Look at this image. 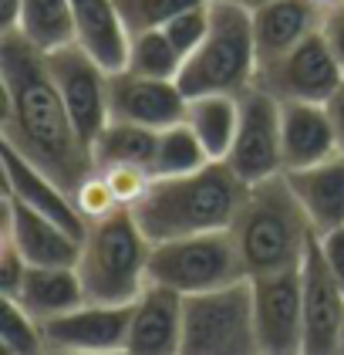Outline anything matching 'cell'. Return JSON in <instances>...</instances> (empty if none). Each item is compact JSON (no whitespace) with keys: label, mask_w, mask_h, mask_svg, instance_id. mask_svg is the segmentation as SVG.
<instances>
[{"label":"cell","mask_w":344,"mask_h":355,"mask_svg":"<svg viewBox=\"0 0 344 355\" xmlns=\"http://www.w3.org/2000/svg\"><path fill=\"white\" fill-rule=\"evenodd\" d=\"M108 102H111V119L118 122H135L145 129H169L185 119V102L179 78H149L138 71H115L108 85Z\"/></svg>","instance_id":"14"},{"label":"cell","mask_w":344,"mask_h":355,"mask_svg":"<svg viewBox=\"0 0 344 355\" xmlns=\"http://www.w3.org/2000/svg\"><path fill=\"white\" fill-rule=\"evenodd\" d=\"M280 153L284 173L314 166L341 153L324 102H280Z\"/></svg>","instance_id":"18"},{"label":"cell","mask_w":344,"mask_h":355,"mask_svg":"<svg viewBox=\"0 0 344 355\" xmlns=\"http://www.w3.org/2000/svg\"><path fill=\"white\" fill-rule=\"evenodd\" d=\"M95 169H98V166H95ZM102 176H105L115 203H118V207H129V210H132L135 203L152 190V183H156V173H152L149 166H132V163L102 166Z\"/></svg>","instance_id":"30"},{"label":"cell","mask_w":344,"mask_h":355,"mask_svg":"<svg viewBox=\"0 0 344 355\" xmlns=\"http://www.w3.org/2000/svg\"><path fill=\"white\" fill-rule=\"evenodd\" d=\"M48 55V68L54 75V85L68 105V115L78 129V136L88 142L98 139V132L111 122V102H108V85H111V71L102 68L88 51H81L78 44H64L44 51Z\"/></svg>","instance_id":"9"},{"label":"cell","mask_w":344,"mask_h":355,"mask_svg":"<svg viewBox=\"0 0 344 355\" xmlns=\"http://www.w3.org/2000/svg\"><path fill=\"white\" fill-rule=\"evenodd\" d=\"M0 349L10 352V355L48 352L41 322H37L17 298H3V315H0Z\"/></svg>","instance_id":"28"},{"label":"cell","mask_w":344,"mask_h":355,"mask_svg":"<svg viewBox=\"0 0 344 355\" xmlns=\"http://www.w3.org/2000/svg\"><path fill=\"white\" fill-rule=\"evenodd\" d=\"M243 277H250V274L243 268L237 237H233L230 227L152 244L149 281L179 291L183 298L233 284V281H243Z\"/></svg>","instance_id":"6"},{"label":"cell","mask_w":344,"mask_h":355,"mask_svg":"<svg viewBox=\"0 0 344 355\" xmlns=\"http://www.w3.org/2000/svg\"><path fill=\"white\" fill-rule=\"evenodd\" d=\"M156 142H159L156 129L111 119L105 129L98 132V139L91 142V156H95L98 169L102 166H115V163H132V166H149L152 169Z\"/></svg>","instance_id":"24"},{"label":"cell","mask_w":344,"mask_h":355,"mask_svg":"<svg viewBox=\"0 0 344 355\" xmlns=\"http://www.w3.org/2000/svg\"><path fill=\"white\" fill-rule=\"evenodd\" d=\"M250 10H253L260 64L291 51L293 44L320 31V21H324V10L311 0H264V3H253Z\"/></svg>","instance_id":"20"},{"label":"cell","mask_w":344,"mask_h":355,"mask_svg":"<svg viewBox=\"0 0 344 355\" xmlns=\"http://www.w3.org/2000/svg\"><path fill=\"white\" fill-rule=\"evenodd\" d=\"M226 163L243 183H260L284 173L280 98L270 95L264 85H250L246 92H239V125Z\"/></svg>","instance_id":"8"},{"label":"cell","mask_w":344,"mask_h":355,"mask_svg":"<svg viewBox=\"0 0 344 355\" xmlns=\"http://www.w3.org/2000/svg\"><path fill=\"white\" fill-rule=\"evenodd\" d=\"M14 31L41 51L71 44L75 41L71 0H21V21Z\"/></svg>","instance_id":"25"},{"label":"cell","mask_w":344,"mask_h":355,"mask_svg":"<svg viewBox=\"0 0 344 355\" xmlns=\"http://www.w3.org/2000/svg\"><path fill=\"white\" fill-rule=\"evenodd\" d=\"M320 34H324V41L331 44L334 58L341 61V68H344V3L331 7V10H324V21H320Z\"/></svg>","instance_id":"35"},{"label":"cell","mask_w":344,"mask_h":355,"mask_svg":"<svg viewBox=\"0 0 344 355\" xmlns=\"http://www.w3.org/2000/svg\"><path fill=\"white\" fill-rule=\"evenodd\" d=\"M71 196H75V207H78V214L84 217V223H91V220H98V217H108L111 210H118V203H115V196L108 190L105 176H102V169H91L78 187H75Z\"/></svg>","instance_id":"32"},{"label":"cell","mask_w":344,"mask_h":355,"mask_svg":"<svg viewBox=\"0 0 344 355\" xmlns=\"http://www.w3.org/2000/svg\"><path fill=\"white\" fill-rule=\"evenodd\" d=\"M183 315L185 298L172 288L145 284V291L132 301L129 345L132 355H176L183 352Z\"/></svg>","instance_id":"16"},{"label":"cell","mask_w":344,"mask_h":355,"mask_svg":"<svg viewBox=\"0 0 344 355\" xmlns=\"http://www.w3.org/2000/svg\"><path fill=\"white\" fill-rule=\"evenodd\" d=\"M185 58L179 48L169 41V34L162 28L156 31H138L132 34V48H129V71L149 75V78H179Z\"/></svg>","instance_id":"27"},{"label":"cell","mask_w":344,"mask_h":355,"mask_svg":"<svg viewBox=\"0 0 344 355\" xmlns=\"http://www.w3.org/2000/svg\"><path fill=\"white\" fill-rule=\"evenodd\" d=\"M0 85L3 142L41 166L68 193H75V187L95 169V156L68 115L48 68V55L17 31L0 34Z\"/></svg>","instance_id":"1"},{"label":"cell","mask_w":344,"mask_h":355,"mask_svg":"<svg viewBox=\"0 0 344 355\" xmlns=\"http://www.w3.org/2000/svg\"><path fill=\"white\" fill-rule=\"evenodd\" d=\"M206 163H210V153L203 149V142L196 139V132L185 122L159 129L156 159H152L156 176H183V173H192V169H199Z\"/></svg>","instance_id":"26"},{"label":"cell","mask_w":344,"mask_h":355,"mask_svg":"<svg viewBox=\"0 0 344 355\" xmlns=\"http://www.w3.org/2000/svg\"><path fill=\"white\" fill-rule=\"evenodd\" d=\"M125 24L132 34L138 31H156V28H165L172 17H179L183 10L189 7H199L206 0H115Z\"/></svg>","instance_id":"29"},{"label":"cell","mask_w":344,"mask_h":355,"mask_svg":"<svg viewBox=\"0 0 344 355\" xmlns=\"http://www.w3.org/2000/svg\"><path fill=\"white\" fill-rule=\"evenodd\" d=\"M17 301L37 322H48V318L75 311L88 298H84V284H81L78 268L75 264H57V268H27Z\"/></svg>","instance_id":"22"},{"label":"cell","mask_w":344,"mask_h":355,"mask_svg":"<svg viewBox=\"0 0 344 355\" xmlns=\"http://www.w3.org/2000/svg\"><path fill=\"white\" fill-rule=\"evenodd\" d=\"M27 257L17 250V244L10 237H0V295L3 298H17L21 284L27 277Z\"/></svg>","instance_id":"33"},{"label":"cell","mask_w":344,"mask_h":355,"mask_svg":"<svg viewBox=\"0 0 344 355\" xmlns=\"http://www.w3.org/2000/svg\"><path fill=\"white\" fill-rule=\"evenodd\" d=\"M246 187L250 183H243L226 159H210L183 176H156L152 190L135 203L132 214L152 244L226 230L237 220Z\"/></svg>","instance_id":"2"},{"label":"cell","mask_w":344,"mask_h":355,"mask_svg":"<svg viewBox=\"0 0 344 355\" xmlns=\"http://www.w3.org/2000/svg\"><path fill=\"white\" fill-rule=\"evenodd\" d=\"M75 44L95 58L111 75L129 64L132 31L125 24L115 0H71Z\"/></svg>","instance_id":"19"},{"label":"cell","mask_w":344,"mask_h":355,"mask_svg":"<svg viewBox=\"0 0 344 355\" xmlns=\"http://www.w3.org/2000/svg\"><path fill=\"white\" fill-rule=\"evenodd\" d=\"M311 3H318L320 10H331V7H338V3H344V0H311Z\"/></svg>","instance_id":"38"},{"label":"cell","mask_w":344,"mask_h":355,"mask_svg":"<svg viewBox=\"0 0 344 355\" xmlns=\"http://www.w3.org/2000/svg\"><path fill=\"white\" fill-rule=\"evenodd\" d=\"M3 193H10L14 200H21L24 207L44 214V217L64 223L68 230H75L78 237H84L88 223L75 207V196L64 190L54 176H48L41 166H34L30 159H24L14 146L3 142Z\"/></svg>","instance_id":"17"},{"label":"cell","mask_w":344,"mask_h":355,"mask_svg":"<svg viewBox=\"0 0 344 355\" xmlns=\"http://www.w3.org/2000/svg\"><path fill=\"white\" fill-rule=\"evenodd\" d=\"M149 261L152 241L129 207L91 220L75 264L84 284V298L98 304H132L149 284Z\"/></svg>","instance_id":"4"},{"label":"cell","mask_w":344,"mask_h":355,"mask_svg":"<svg viewBox=\"0 0 344 355\" xmlns=\"http://www.w3.org/2000/svg\"><path fill=\"white\" fill-rule=\"evenodd\" d=\"M183 352L185 355H253L257 352L250 277L185 298Z\"/></svg>","instance_id":"7"},{"label":"cell","mask_w":344,"mask_h":355,"mask_svg":"<svg viewBox=\"0 0 344 355\" xmlns=\"http://www.w3.org/2000/svg\"><path fill=\"white\" fill-rule=\"evenodd\" d=\"M162 31H165V34H169V41L179 48V55L189 58L199 44H203V41H206V34H210V0H206V3H199V7L183 10L179 17H172Z\"/></svg>","instance_id":"31"},{"label":"cell","mask_w":344,"mask_h":355,"mask_svg":"<svg viewBox=\"0 0 344 355\" xmlns=\"http://www.w3.org/2000/svg\"><path fill=\"white\" fill-rule=\"evenodd\" d=\"M338 355H344V322H341V338H338Z\"/></svg>","instance_id":"39"},{"label":"cell","mask_w":344,"mask_h":355,"mask_svg":"<svg viewBox=\"0 0 344 355\" xmlns=\"http://www.w3.org/2000/svg\"><path fill=\"white\" fill-rule=\"evenodd\" d=\"M3 237H10L17 250L27 257L30 268H57V264H78L81 237L64 223L44 217L24 207L10 193H3Z\"/></svg>","instance_id":"15"},{"label":"cell","mask_w":344,"mask_h":355,"mask_svg":"<svg viewBox=\"0 0 344 355\" xmlns=\"http://www.w3.org/2000/svg\"><path fill=\"white\" fill-rule=\"evenodd\" d=\"M260 75L253 10L246 0H210V34L185 58L179 85L185 95H239Z\"/></svg>","instance_id":"5"},{"label":"cell","mask_w":344,"mask_h":355,"mask_svg":"<svg viewBox=\"0 0 344 355\" xmlns=\"http://www.w3.org/2000/svg\"><path fill=\"white\" fill-rule=\"evenodd\" d=\"M132 325V304L84 301L75 311L41 322L48 352L68 355H111L125 352Z\"/></svg>","instance_id":"12"},{"label":"cell","mask_w":344,"mask_h":355,"mask_svg":"<svg viewBox=\"0 0 344 355\" xmlns=\"http://www.w3.org/2000/svg\"><path fill=\"white\" fill-rule=\"evenodd\" d=\"M327 115H331V125H334V136H338V149L344 153V82L338 85V92L324 102Z\"/></svg>","instance_id":"36"},{"label":"cell","mask_w":344,"mask_h":355,"mask_svg":"<svg viewBox=\"0 0 344 355\" xmlns=\"http://www.w3.org/2000/svg\"><path fill=\"white\" fill-rule=\"evenodd\" d=\"M318 247L324 254V261H327V268H331V274L338 277V284L344 288V227L318 234Z\"/></svg>","instance_id":"34"},{"label":"cell","mask_w":344,"mask_h":355,"mask_svg":"<svg viewBox=\"0 0 344 355\" xmlns=\"http://www.w3.org/2000/svg\"><path fill=\"white\" fill-rule=\"evenodd\" d=\"M230 230L250 277L300 268L307 247L318 237L284 173L246 187Z\"/></svg>","instance_id":"3"},{"label":"cell","mask_w":344,"mask_h":355,"mask_svg":"<svg viewBox=\"0 0 344 355\" xmlns=\"http://www.w3.org/2000/svg\"><path fill=\"white\" fill-rule=\"evenodd\" d=\"M341 82V61L334 58L320 31L293 44L280 58L260 64V75H257V85H264L280 102H327Z\"/></svg>","instance_id":"10"},{"label":"cell","mask_w":344,"mask_h":355,"mask_svg":"<svg viewBox=\"0 0 344 355\" xmlns=\"http://www.w3.org/2000/svg\"><path fill=\"white\" fill-rule=\"evenodd\" d=\"M284 176L318 234L344 227V153H334L320 163L284 173Z\"/></svg>","instance_id":"21"},{"label":"cell","mask_w":344,"mask_h":355,"mask_svg":"<svg viewBox=\"0 0 344 355\" xmlns=\"http://www.w3.org/2000/svg\"><path fill=\"white\" fill-rule=\"evenodd\" d=\"M253 288V328L260 355L304 352V291L300 268L250 277Z\"/></svg>","instance_id":"11"},{"label":"cell","mask_w":344,"mask_h":355,"mask_svg":"<svg viewBox=\"0 0 344 355\" xmlns=\"http://www.w3.org/2000/svg\"><path fill=\"white\" fill-rule=\"evenodd\" d=\"M183 122L196 132L210 159H226L239 125V95H226V92L189 95Z\"/></svg>","instance_id":"23"},{"label":"cell","mask_w":344,"mask_h":355,"mask_svg":"<svg viewBox=\"0 0 344 355\" xmlns=\"http://www.w3.org/2000/svg\"><path fill=\"white\" fill-rule=\"evenodd\" d=\"M21 21V0H0V34L14 31Z\"/></svg>","instance_id":"37"},{"label":"cell","mask_w":344,"mask_h":355,"mask_svg":"<svg viewBox=\"0 0 344 355\" xmlns=\"http://www.w3.org/2000/svg\"><path fill=\"white\" fill-rule=\"evenodd\" d=\"M300 291H304V355H338L344 288L327 268L318 237L300 261Z\"/></svg>","instance_id":"13"}]
</instances>
